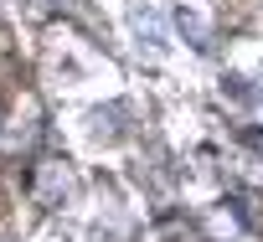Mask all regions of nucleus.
I'll list each match as a JSON object with an SVG mask.
<instances>
[{"label": "nucleus", "mask_w": 263, "mask_h": 242, "mask_svg": "<svg viewBox=\"0 0 263 242\" xmlns=\"http://www.w3.org/2000/svg\"><path fill=\"white\" fill-rule=\"evenodd\" d=\"M176 26H181V31L191 36V47H201V52L212 47V42H206V21H201L196 11H181V16H176Z\"/></svg>", "instance_id": "nucleus-1"}, {"label": "nucleus", "mask_w": 263, "mask_h": 242, "mask_svg": "<svg viewBox=\"0 0 263 242\" xmlns=\"http://www.w3.org/2000/svg\"><path fill=\"white\" fill-rule=\"evenodd\" d=\"M135 31H140V36L150 31V42H155V47L165 42V31H160V21H155V16H145V11H135Z\"/></svg>", "instance_id": "nucleus-2"}, {"label": "nucleus", "mask_w": 263, "mask_h": 242, "mask_svg": "<svg viewBox=\"0 0 263 242\" xmlns=\"http://www.w3.org/2000/svg\"><path fill=\"white\" fill-rule=\"evenodd\" d=\"M242 145H248L253 155H263V129H242Z\"/></svg>", "instance_id": "nucleus-3"}]
</instances>
